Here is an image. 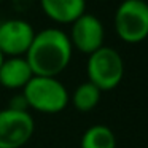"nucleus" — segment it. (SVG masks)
<instances>
[{"label":"nucleus","mask_w":148,"mask_h":148,"mask_svg":"<svg viewBox=\"0 0 148 148\" xmlns=\"http://www.w3.org/2000/svg\"><path fill=\"white\" fill-rule=\"evenodd\" d=\"M72 43L69 35L61 29H43L35 32L32 45L26 53V61L35 77L58 78L72 61Z\"/></svg>","instance_id":"obj_1"},{"label":"nucleus","mask_w":148,"mask_h":148,"mask_svg":"<svg viewBox=\"0 0 148 148\" xmlns=\"http://www.w3.org/2000/svg\"><path fill=\"white\" fill-rule=\"evenodd\" d=\"M21 94L26 99L27 108H32L45 115H54L62 112L70 100L67 88L62 84V81L53 77L34 75L29 83L24 86Z\"/></svg>","instance_id":"obj_2"},{"label":"nucleus","mask_w":148,"mask_h":148,"mask_svg":"<svg viewBox=\"0 0 148 148\" xmlns=\"http://www.w3.org/2000/svg\"><path fill=\"white\" fill-rule=\"evenodd\" d=\"M86 75L88 81L102 92L115 89L124 77V62L121 54L115 48L103 45L88 56Z\"/></svg>","instance_id":"obj_3"},{"label":"nucleus","mask_w":148,"mask_h":148,"mask_svg":"<svg viewBox=\"0 0 148 148\" xmlns=\"http://www.w3.org/2000/svg\"><path fill=\"white\" fill-rule=\"evenodd\" d=\"M115 30L126 43H140L148 37V3L124 0L115 13Z\"/></svg>","instance_id":"obj_4"},{"label":"nucleus","mask_w":148,"mask_h":148,"mask_svg":"<svg viewBox=\"0 0 148 148\" xmlns=\"http://www.w3.org/2000/svg\"><path fill=\"white\" fill-rule=\"evenodd\" d=\"M35 121L27 110H0V148H21L32 138Z\"/></svg>","instance_id":"obj_5"},{"label":"nucleus","mask_w":148,"mask_h":148,"mask_svg":"<svg viewBox=\"0 0 148 148\" xmlns=\"http://www.w3.org/2000/svg\"><path fill=\"white\" fill-rule=\"evenodd\" d=\"M69 40L72 43V48L88 56L92 54L94 51L103 46L105 30H103L102 21L94 14L83 13L78 19L72 23Z\"/></svg>","instance_id":"obj_6"},{"label":"nucleus","mask_w":148,"mask_h":148,"mask_svg":"<svg viewBox=\"0 0 148 148\" xmlns=\"http://www.w3.org/2000/svg\"><path fill=\"white\" fill-rule=\"evenodd\" d=\"M35 30L24 19H7L0 24V53L3 58L26 56Z\"/></svg>","instance_id":"obj_7"},{"label":"nucleus","mask_w":148,"mask_h":148,"mask_svg":"<svg viewBox=\"0 0 148 148\" xmlns=\"http://www.w3.org/2000/svg\"><path fill=\"white\" fill-rule=\"evenodd\" d=\"M34 77L32 69L26 58H5L0 64V86L7 89H24L30 78Z\"/></svg>","instance_id":"obj_8"},{"label":"nucleus","mask_w":148,"mask_h":148,"mask_svg":"<svg viewBox=\"0 0 148 148\" xmlns=\"http://www.w3.org/2000/svg\"><path fill=\"white\" fill-rule=\"evenodd\" d=\"M45 14L59 24H72L86 10V0H40Z\"/></svg>","instance_id":"obj_9"},{"label":"nucleus","mask_w":148,"mask_h":148,"mask_svg":"<svg viewBox=\"0 0 148 148\" xmlns=\"http://www.w3.org/2000/svg\"><path fill=\"white\" fill-rule=\"evenodd\" d=\"M100 97H102V91L99 88H96L92 83H89V81H84V83L78 84L75 88L69 102H72V105L77 112L88 113V112H92L99 105Z\"/></svg>","instance_id":"obj_10"},{"label":"nucleus","mask_w":148,"mask_h":148,"mask_svg":"<svg viewBox=\"0 0 148 148\" xmlns=\"http://www.w3.org/2000/svg\"><path fill=\"white\" fill-rule=\"evenodd\" d=\"M80 148H116V135L108 126L94 124L83 132Z\"/></svg>","instance_id":"obj_11"},{"label":"nucleus","mask_w":148,"mask_h":148,"mask_svg":"<svg viewBox=\"0 0 148 148\" xmlns=\"http://www.w3.org/2000/svg\"><path fill=\"white\" fill-rule=\"evenodd\" d=\"M3 59H5V58H3V54H2V53H0V64H2V62H3Z\"/></svg>","instance_id":"obj_12"}]
</instances>
